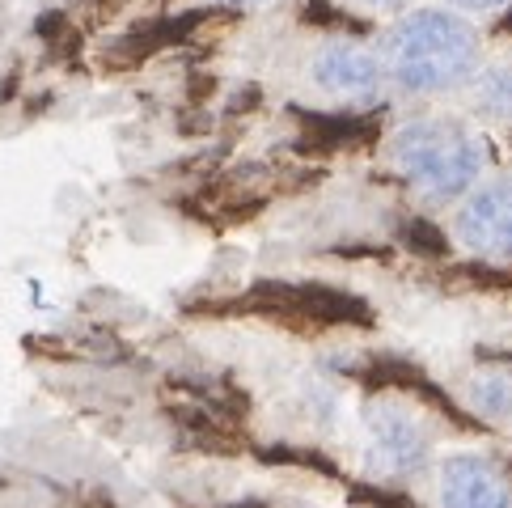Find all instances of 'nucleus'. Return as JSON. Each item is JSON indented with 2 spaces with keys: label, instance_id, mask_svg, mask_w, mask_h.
<instances>
[{
  "label": "nucleus",
  "instance_id": "obj_6",
  "mask_svg": "<svg viewBox=\"0 0 512 508\" xmlns=\"http://www.w3.org/2000/svg\"><path fill=\"white\" fill-rule=\"evenodd\" d=\"M314 85L335 98H369L381 85V64L364 47L352 43H331L314 56Z\"/></svg>",
  "mask_w": 512,
  "mask_h": 508
},
{
  "label": "nucleus",
  "instance_id": "obj_1",
  "mask_svg": "<svg viewBox=\"0 0 512 508\" xmlns=\"http://www.w3.org/2000/svg\"><path fill=\"white\" fill-rule=\"evenodd\" d=\"M381 68L411 94H445L474 77L479 34L445 9H415L381 39Z\"/></svg>",
  "mask_w": 512,
  "mask_h": 508
},
{
  "label": "nucleus",
  "instance_id": "obj_8",
  "mask_svg": "<svg viewBox=\"0 0 512 508\" xmlns=\"http://www.w3.org/2000/svg\"><path fill=\"white\" fill-rule=\"evenodd\" d=\"M474 102H479L483 115H512V68H487L474 81Z\"/></svg>",
  "mask_w": 512,
  "mask_h": 508
},
{
  "label": "nucleus",
  "instance_id": "obj_3",
  "mask_svg": "<svg viewBox=\"0 0 512 508\" xmlns=\"http://www.w3.org/2000/svg\"><path fill=\"white\" fill-rule=\"evenodd\" d=\"M457 238L474 254H491V259H508L512 254V174L491 178L479 187L466 208L457 212Z\"/></svg>",
  "mask_w": 512,
  "mask_h": 508
},
{
  "label": "nucleus",
  "instance_id": "obj_7",
  "mask_svg": "<svg viewBox=\"0 0 512 508\" xmlns=\"http://www.w3.org/2000/svg\"><path fill=\"white\" fill-rule=\"evenodd\" d=\"M470 398L487 420H508L512 415V373H479L470 386Z\"/></svg>",
  "mask_w": 512,
  "mask_h": 508
},
{
  "label": "nucleus",
  "instance_id": "obj_9",
  "mask_svg": "<svg viewBox=\"0 0 512 508\" xmlns=\"http://www.w3.org/2000/svg\"><path fill=\"white\" fill-rule=\"evenodd\" d=\"M453 5H462V9H474V13H491V9H504L508 0H453Z\"/></svg>",
  "mask_w": 512,
  "mask_h": 508
},
{
  "label": "nucleus",
  "instance_id": "obj_5",
  "mask_svg": "<svg viewBox=\"0 0 512 508\" xmlns=\"http://www.w3.org/2000/svg\"><path fill=\"white\" fill-rule=\"evenodd\" d=\"M441 500L445 508H512V487L496 462L457 453L441 466Z\"/></svg>",
  "mask_w": 512,
  "mask_h": 508
},
{
  "label": "nucleus",
  "instance_id": "obj_10",
  "mask_svg": "<svg viewBox=\"0 0 512 508\" xmlns=\"http://www.w3.org/2000/svg\"><path fill=\"white\" fill-rule=\"evenodd\" d=\"M364 5H373V9H402V5H411V0H364Z\"/></svg>",
  "mask_w": 512,
  "mask_h": 508
},
{
  "label": "nucleus",
  "instance_id": "obj_2",
  "mask_svg": "<svg viewBox=\"0 0 512 508\" xmlns=\"http://www.w3.org/2000/svg\"><path fill=\"white\" fill-rule=\"evenodd\" d=\"M390 157L407 183L428 199L462 195L483 174V140L457 119H411L390 140Z\"/></svg>",
  "mask_w": 512,
  "mask_h": 508
},
{
  "label": "nucleus",
  "instance_id": "obj_4",
  "mask_svg": "<svg viewBox=\"0 0 512 508\" xmlns=\"http://www.w3.org/2000/svg\"><path fill=\"white\" fill-rule=\"evenodd\" d=\"M369 441L373 462L394 475H411L428 458V432L407 407L398 403H373L369 407Z\"/></svg>",
  "mask_w": 512,
  "mask_h": 508
},
{
  "label": "nucleus",
  "instance_id": "obj_11",
  "mask_svg": "<svg viewBox=\"0 0 512 508\" xmlns=\"http://www.w3.org/2000/svg\"><path fill=\"white\" fill-rule=\"evenodd\" d=\"M225 5H263V0H225Z\"/></svg>",
  "mask_w": 512,
  "mask_h": 508
}]
</instances>
